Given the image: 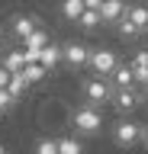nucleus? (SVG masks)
I'll list each match as a JSON object with an SVG mask.
<instances>
[{
	"label": "nucleus",
	"instance_id": "obj_28",
	"mask_svg": "<svg viewBox=\"0 0 148 154\" xmlns=\"http://www.w3.org/2000/svg\"><path fill=\"white\" fill-rule=\"evenodd\" d=\"M0 45H3V32H0Z\"/></svg>",
	"mask_w": 148,
	"mask_h": 154
},
{
	"label": "nucleus",
	"instance_id": "obj_2",
	"mask_svg": "<svg viewBox=\"0 0 148 154\" xmlns=\"http://www.w3.org/2000/svg\"><path fill=\"white\" fill-rule=\"evenodd\" d=\"M80 90H84V100L93 103V106H97V103H113V93H116V87L106 84L103 77H87Z\"/></svg>",
	"mask_w": 148,
	"mask_h": 154
},
{
	"label": "nucleus",
	"instance_id": "obj_14",
	"mask_svg": "<svg viewBox=\"0 0 148 154\" xmlns=\"http://www.w3.org/2000/svg\"><path fill=\"white\" fill-rule=\"evenodd\" d=\"M126 19H129V23H135L138 29H148V7L132 3V7H129V13H126Z\"/></svg>",
	"mask_w": 148,
	"mask_h": 154
},
{
	"label": "nucleus",
	"instance_id": "obj_3",
	"mask_svg": "<svg viewBox=\"0 0 148 154\" xmlns=\"http://www.w3.org/2000/svg\"><path fill=\"white\" fill-rule=\"evenodd\" d=\"M90 67H93V77H113V71L119 67V58L113 48H90Z\"/></svg>",
	"mask_w": 148,
	"mask_h": 154
},
{
	"label": "nucleus",
	"instance_id": "obj_16",
	"mask_svg": "<svg viewBox=\"0 0 148 154\" xmlns=\"http://www.w3.org/2000/svg\"><path fill=\"white\" fill-rule=\"evenodd\" d=\"M7 90L13 93V100H16V96H23L26 90H29V77H26V74H13V80H10V87H7Z\"/></svg>",
	"mask_w": 148,
	"mask_h": 154
},
{
	"label": "nucleus",
	"instance_id": "obj_4",
	"mask_svg": "<svg viewBox=\"0 0 148 154\" xmlns=\"http://www.w3.org/2000/svg\"><path fill=\"white\" fill-rule=\"evenodd\" d=\"M142 128H145V125H138L135 119H116V125H113V138L129 148V144L142 141Z\"/></svg>",
	"mask_w": 148,
	"mask_h": 154
},
{
	"label": "nucleus",
	"instance_id": "obj_30",
	"mask_svg": "<svg viewBox=\"0 0 148 154\" xmlns=\"http://www.w3.org/2000/svg\"><path fill=\"white\" fill-rule=\"evenodd\" d=\"M0 112H3V109H0Z\"/></svg>",
	"mask_w": 148,
	"mask_h": 154
},
{
	"label": "nucleus",
	"instance_id": "obj_12",
	"mask_svg": "<svg viewBox=\"0 0 148 154\" xmlns=\"http://www.w3.org/2000/svg\"><path fill=\"white\" fill-rule=\"evenodd\" d=\"M84 0H61V16L65 19H71V23H77L80 16H84Z\"/></svg>",
	"mask_w": 148,
	"mask_h": 154
},
{
	"label": "nucleus",
	"instance_id": "obj_15",
	"mask_svg": "<svg viewBox=\"0 0 148 154\" xmlns=\"http://www.w3.org/2000/svg\"><path fill=\"white\" fill-rule=\"evenodd\" d=\"M45 45H49V32H45V29H36V32L23 42V48H26V51H42Z\"/></svg>",
	"mask_w": 148,
	"mask_h": 154
},
{
	"label": "nucleus",
	"instance_id": "obj_11",
	"mask_svg": "<svg viewBox=\"0 0 148 154\" xmlns=\"http://www.w3.org/2000/svg\"><path fill=\"white\" fill-rule=\"evenodd\" d=\"M132 80H135L132 64H119L116 71H113V87H116V90H129V87H132Z\"/></svg>",
	"mask_w": 148,
	"mask_h": 154
},
{
	"label": "nucleus",
	"instance_id": "obj_25",
	"mask_svg": "<svg viewBox=\"0 0 148 154\" xmlns=\"http://www.w3.org/2000/svg\"><path fill=\"white\" fill-rule=\"evenodd\" d=\"M142 141H145V148H148V125L142 128Z\"/></svg>",
	"mask_w": 148,
	"mask_h": 154
},
{
	"label": "nucleus",
	"instance_id": "obj_13",
	"mask_svg": "<svg viewBox=\"0 0 148 154\" xmlns=\"http://www.w3.org/2000/svg\"><path fill=\"white\" fill-rule=\"evenodd\" d=\"M132 71H135V80L148 84V48H145V51H135V58H132Z\"/></svg>",
	"mask_w": 148,
	"mask_h": 154
},
{
	"label": "nucleus",
	"instance_id": "obj_9",
	"mask_svg": "<svg viewBox=\"0 0 148 154\" xmlns=\"http://www.w3.org/2000/svg\"><path fill=\"white\" fill-rule=\"evenodd\" d=\"M65 61V45H55V42H49V45L42 48V61L39 64L45 67V71H52L55 64H61Z\"/></svg>",
	"mask_w": 148,
	"mask_h": 154
},
{
	"label": "nucleus",
	"instance_id": "obj_22",
	"mask_svg": "<svg viewBox=\"0 0 148 154\" xmlns=\"http://www.w3.org/2000/svg\"><path fill=\"white\" fill-rule=\"evenodd\" d=\"M13 103H16V100H13V93L7 90V87H0V109H10Z\"/></svg>",
	"mask_w": 148,
	"mask_h": 154
},
{
	"label": "nucleus",
	"instance_id": "obj_24",
	"mask_svg": "<svg viewBox=\"0 0 148 154\" xmlns=\"http://www.w3.org/2000/svg\"><path fill=\"white\" fill-rule=\"evenodd\" d=\"M84 7H87V10H97V13H100V10H103V0H84Z\"/></svg>",
	"mask_w": 148,
	"mask_h": 154
},
{
	"label": "nucleus",
	"instance_id": "obj_6",
	"mask_svg": "<svg viewBox=\"0 0 148 154\" xmlns=\"http://www.w3.org/2000/svg\"><path fill=\"white\" fill-rule=\"evenodd\" d=\"M36 29H42L36 16H23V13H16V16H13V32H16V35H20L23 42H26V38H29L32 32H36Z\"/></svg>",
	"mask_w": 148,
	"mask_h": 154
},
{
	"label": "nucleus",
	"instance_id": "obj_27",
	"mask_svg": "<svg viewBox=\"0 0 148 154\" xmlns=\"http://www.w3.org/2000/svg\"><path fill=\"white\" fill-rule=\"evenodd\" d=\"M145 103H148V87H145Z\"/></svg>",
	"mask_w": 148,
	"mask_h": 154
},
{
	"label": "nucleus",
	"instance_id": "obj_21",
	"mask_svg": "<svg viewBox=\"0 0 148 154\" xmlns=\"http://www.w3.org/2000/svg\"><path fill=\"white\" fill-rule=\"evenodd\" d=\"M23 74L29 77V84H32V80H42V77H45V67H42V64H26Z\"/></svg>",
	"mask_w": 148,
	"mask_h": 154
},
{
	"label": "nucleus",
	"instance_id": "obj_29",
	"mask_svg": "<svg viewBox=\"0 0 148 154\" xmlns=\"http://www.w3.org/2000/svg\"><path fill=\"white\" fill-rule=\"evenodd\" d=\"M103 3H106V0H103Z\"/></svg>",
	"mask_w": 148,
	"mask_h": 154
},
{
	"label": "nucleus",
	"instance_id": "obj_19",
	"mask_svg": "<svg viewBox=\"0 0 148 154\" xmlns=\"http://www.w3.org/2000/svg\"><path fill=\"white\" fill-rule=\"evenodd\" d=\"M58 151L61 154H80V141L71 138V135H68V138H58Z\"/></svg>",
	"mask_w": 148,
	"mask_h": 154
},
{
	"label": "nucleus",
	"instance_id": "obj_17",
	"mask_svg": "<svg viewBox=\"0 0 148 154\" xmlns=\"http://www.w3.org/2000/svg\"><path fill=\"white\" fill-rule=\"evenodd\" d=\"M36 154H61V151H58V141L49 138V135H42L39 141H36Z\"/></svg>",
	"mask_w": 148,
	"mask_h": 154
},
{
	"label": "nucleus",
	"instance_id": "obj_8",
	"mask_svg": "<svg viewBox=\"0 0 148 154\" xmlns=\"http://www.w3.org/2000/svg\"><path fill=\"white\" fill-rule=\"evenodd\" d=\"M126 13H129L126 0H106L103 10H100V16L106 19V23H119V19H126Z\"/></svg>",
	"mask_w": 148,
	"mask_h": 154
},
{
	"label": "nucleus",
	"instance_id": "obj_7",
	"mask_svg": "<svg viewBox=\"0 0 148 154\" xmlns=\"http://www.w3.org/2000/svg\"><path fill=\"white\" fill-rule=\"evenodd\" d=\"M0 64L7 67L10 74H23V71H26V51L10 48V51H3V61H0Z\"/></svg>",
	"mask_w": 148,
	"mask_h": 154
},
{
	"label": "nucleus",
	"instance_id": "obj_20",
	"mask_svg": "<svg viewBox=\"0 0 148 154\" xmlns=\"http://www.w3.org/2000/svg\"><path fill=\"white\" fill-rule=\"evenodd\" d=\"M138 32H142V29H138L135 23H129V19H119V35H122V38H135Z\"/></svg>",
	"mask_w": 148,
	"mask_h": 154
},
{
	"label": "nucleus",
	"instance_id": "obj_10",
	"mask_svg": "<svg viewBox=\"0 0 148 154\" xmlns=\"http://www.w3.org/2000/svg\"><path fill=\"white\" fill-rule=\"evenodd\" d=\"M113 106H116V109H122V112L135 109V106H138V93H135V87H129V90H116V93H113Z\"/></svg>",
	"mask_w": 148,
	"mask_h": 154
},
{
	"label": "nucleus",
	"instance_id": "obj_23",
	"mask_svg": "<svg viewBox=\"0 0 148 154\" xmlns=\"http://www.w3.org/2000/svg\"><path fill=\"white\" fill-rule=\"evenodd\" d=\"M10 80H13V74H10L3 64H0V87H10Z\"/></svg>",
	"mask_w": 148,
	"mask_h": 154
},
{
	"label": "nucleus",
	"instance_id": "obj_1",
	"mask_svg": "<svg viewBox=\"0 0 148 154\" xmlns=\"http://www.w3.org/2000/svg\"><path fill=\"white\" fill-rule=\"evenodd\" d=\"M71 125H74L80 135H93V132H100V125H103V112H100L93 103H84V106H77V109L71 112Z\"/></svg>",
	"mask_w": 148,
	"mask_h": 154
},
{
	"label": "nucleus",
	"instance_id": "obj_18",
	"mask_svg": "<svg viewBox=\"0 0 148 154\" xmlns=\"http://www.w3.org/2000/svg\"><path fill=\"white\" fill-rule=\"evenodd\" d=\"M100 23H103V16H100L97 10H84V16L77 19L80 29H93V26H100Z\"/></svg>",
	"mask_w": 148,
	"mask_h": 154
},
{
	"label": "nucleus",
	"instance_id": "obj_5",
	"mask_svg": "<svg viewBox=\"0 0 148 154\" xmlns=\"http://www.w3.org/2000/svg\"><path fill=\"white\" fill-rule=\"evenodd\" d=\"M87 61H90V48L84 42H68L65 45V64L80 67V64H87Z\"/></svg>",
	"mask_w": 148,
	"mask_h": 154
},
{
	"label": "nucleus",
	"instance_id": "obj_26",
	"mask_svg": "<svg viewBox=\"0 0 148 154\" xmlns=\"http://www.w3.org/2000/svg\"><path fill=\"white\" fill-rule=\"evenodd\" d=\"M0 154H7V148H3V144H0Z\"/></svg>",
	"mask_w": 148,
	"mask_h": 154
}]
</instances>
